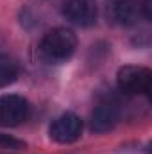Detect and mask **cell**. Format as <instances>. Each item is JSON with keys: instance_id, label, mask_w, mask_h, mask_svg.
I'll return each mask as SVG.
<instances>
[{"instance_id": "4", "label": "cell", "mask_w": 152, "mask_h": 154, "mask_svg": "<svg viewBox=\"0 0 152 154\" xmlns=\"http://www.w3.org/2000/svg\"><path fill=\"white\" fill-rule=\"evenodd\" d=\"M63 14L68 22L79 27H90L97 22V2L95 0H65Z\"/></svg>"}, {"instance_id": "6", "label": "cell", "mask_w": 152, "mask_h": 154, "mask_svg": "<svg viewBox=\"0 0 152 154\" xmlns=\"http://www.w3.org/2000/svg\"><path fill=\"white\" fill-rule=\"evenodd\" d=\"M120 118V108L114 100H100L90 116V127L93 133H106L109 129H113Z\"/></svg>"}, {"instance_id": "9", "label": "cell", "mask_w": 152, "mask_h": 154, "mask_svg": "<svg viewBox=\"0 0 152 154\" xmlns=\"http://www.w3.org/2000/svg\"><path fill=\"white\" fill-rule=\"evenodd\" d=\"M0 145L2 147H9V149H23L25 147L23 142H20V140L13 138L9 134H2V133H0Z\"/></svg>"}, {"instance_id": "3", "label": "cell", "mask_w": 152, "mask_h": 154, "mask_svg": "<svg viewBox=\"0 0 152 154\" xmlns=\"http://www.w3.org/2000/svg\"><path fill=\"white\" fill-rule=\"evenodd\" d=\"M29 116V102L20 95L0 97V127H16Z\"/></svg>"}, {"instance_id": "1", "label": "cell", "mask_w": 152, "mask_h": 154, "mask_svg": "<svg viewBox=\"0 0 152 154\" xmlns=\"http://www.w3.org/2000/svg\"><path fill=\"white\" fill-rule=\"evenodd\" d=\"M75 47L77 38L74 31H70L66 27H56L43 36L41 43H39V56L47 63L57 65V63L70 59L72 54L75 52Z\"/></svg>"}, {"instance_id": "5", "label": "cell", "mask_w": 152, "mask_h": 154, "mask_svg": "<svg viewBox=\"0 0 152 154\" xmlns=\"http://www.w3.org/2000/svg\"><path fill=\"white\" fill-rule=\"evenodd\" d=\"M82 134V120L74 113L57 116L50 125V138L57 143H72Z\"/></svg>"}, {"instance_id": "8", "label": "cell", "mask_w": 152, "mask_h": 154, "mask_svg": "<svg viewBox=\"0 0 152 154\" xmlns=\"http://www.w3.org/2000/svg\"><path fill=\"white\" fill-rule=\"evenodd\" d=\"M18 72L20 68L16 59L7 54H0V88L13 84L18 77Z\"/></svg>"}, {"instance_id": "2", "label": "cell", "mask_w": 152, "mask_h": 154, "mask_svg": "<svg viewBox=\"0 0 152 154\" xmlns=\"http://www.w3.org/2000/svg\"><path fill=\"white\" fill-rule=\"evenodd\" d=\"M118 88L123 93L129 95H141L150 90L152 74L145 66H136V65H127L122 66L116 74Z\"/></svg>"}, {"instance_id": "7", "label": "cell", "mask_w": 152, "mask_h": 154, "mask_svg": "<svg viewBox=\"0 0 152 154\" xmlns=\"http://www.w3.org/2000/svg\"><path fill=\"white\" fill-rule=\"evenodd\" d=\"M141 11L149 16V0L143 4H140V0H116L111 5V18L120 25H132L138 22Z\"/></svg>"}]
</instances>
